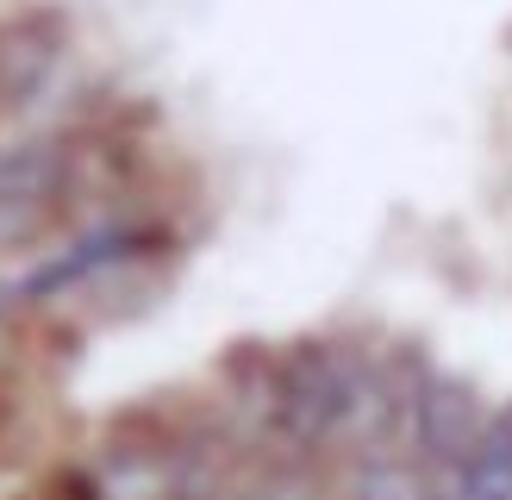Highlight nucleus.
<instances>
[{
  "label": "nucleus",
  "instance_id": "7ed1b4c3",
  "mask_svg": "<svg viewBox=\"0 0 512 500\" xmlns=\"http://www.w3.org/2000/svg\"><path fill=\"white\" fill-rule=\"evenodd\" d=\"M406 419H413V432L425 444L431 463H463V450L475 444L481 432V407L475 394L463 382H444V375H425V382L413 388V407H406Z\"/></svg>",
  "mask_w": 512,
  "mask_h": 500
},
{
  "label": "nucleus",
  "instance_id": "39448f33",
  "mask_svg": "<svg viewBox=\"0 0 512 500\" xmlns=\"http://www.w3.org/2000/svg\"><path fill=\"white\" fill-rule=\"evenodd\" d=\"M344 500H425V488L413 482V469H400V463H369L350 482Z\"/></svg>",
  "mask_w": 512,
  "mask_h": 500
},
{
  "label": "nucleus",
  "instance_id": "f03ea898",
  "mask_svg": "<svg viewBox=\"0 0 512 500\" xmlns=\"http://www.w3.org/2000/svg\"><path fill=\"white\" fill-rule=\"evenodd\" d=\"M63 57H69V25L57 13L0 19V119L32 113L63 75Z\"/></svg>",
  "mask_w": 512,
  "mask_h": 500
},
{
  "label": "nucleus",
  "instance_id": "20e7f679",
  "mask_svg": "<svg viewBox=\"0 0 512 500\" xmlns=\"http://www.w3.org/2000/svg\"><path fill=\"white\" fill-rule=\"evenodd\" d=\"M456 500H512V407L475 432L456 463Z\"/></svg>",
  "mask_w": 512,
  "mask_h": 500
},
{
  "label": "nucleus",
  "instance_id": "f257e3e1",
  "mask_svg": "<svg viewBox=\"0 0 512 500\" xmlns=\"http://www.w3.org/2000/svg\"><path fill=\"white\" fill-rule=\"evenodd\" d=\"M163 244H169L163 225L107 219V225H94V232L75 238L63 257L38 263V269L19 282V300H57V294H69L75 282H94L100 269H125V263H138V257H150V250H163Z\"/></svg>",
  "mask_w": 512,
  "mask_h": 500
}]
</instances>
